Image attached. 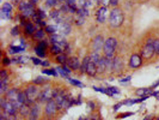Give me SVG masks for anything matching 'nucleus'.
<instances>
[{
	"instance_id": "nucleus-5",
	"label": "nucleus",
	"mask_w": 159,
	"mask_h": 120,
	"mask_svg": "<svg viewBox=\"0 0 159 120\" xmlns=\"http://www.w3.org/2000/svg\"><path fill=\"white\" fill-rule=\"evenodd\" d=\"M153 42H154V40L148 39V40L146 41V45L141 49V56H143V59H145V60H150L152 56L156 54L154 47H153Z\"/></svg>"
},
{
	"instance_id": "nucleus-21",
	"label": "nucleus",
	"mask_w": 159,
	"mask_h": 120,
	"mask_svg": "<svg viewBox=\"0 0 159 120\" xmlns=\"http://www.w3.org/2000/svg\"><path fill=\"white\" fill-rule=\"evenodd\" d=\"M10 90V84L7 80H0V94L5 96V94Z\"/></svg>"
},
{
	"instance_id": "nucleus-54",
	"label": "nucleus",
	"mask_w": 159,
	"mask_h": 120,
	"mask_svg": "<svg viewBox=\"0 0 159 120\" xmlns=\"http://www.w3.org/2000/svg\"><path fill=\"white\" fill-rule=\"evenodd\" d=\"M151 118H152L151 115H148V117H146V118H145L143 120H151Z\"/></svg>"
},
{
	"instance_id": "nucleus-34",
	"label": "nucleus",
	"mask_w": 159,
	"mask_h": 120,
	"mask_svg": "<svg viewBox=\"0 0 159 120\" xmlns=\"http://www.w3.org/2000/svg\"><path fill=\"white\" fill-rule=\"evenodd\" d=\"M42 72L44 74H48V76H57L59 74L56 69H44V70H42Z\"/></svg>"
},
{
	"instance_id": "nucleus-28",
	"label": "nucleus",
	"mask_w": 159,
	"mask_h": 120,
	"mask_svg": "<svg viewBox=\"0 0 159 120\" xmlns=\"http://www.w3.org/2000/svg\"><path fill=\"white\" fill-rule=\"evenodd\" d=\"M24 50V47L22 46H11L8 48V53L10 54H19Z\"/></svg>"
},
{
	"instance_id": "nucleus-43",
	"label": "nucleus",
	"mask_w": 159,
	"mask_h": 120,
	"mask_svg": "<svg viewBox=\"0 0 159 120\" xmlns=\"http://www.w3.org/2000/svg\"><path fill=\"white\" fill-rule=\"evenodd\" d=\"M153 47H154L156 54H158L159 55V40H154V42H153Z\"/></svg>"
},
{
	"instance_id": "nucleus-48",
	"label": "nucleus",
	"mask_w": 159,
	"mask_h": 120,
	"mask_svg": "<svg viewBox=\"0 0 159 120\" xmlns=\"http://www.w3.org/2000/svg\"><path fill=\"white\" fill-rule=\"evenodd\" d=\"M5 65H10L12 61H11V59H8V58H4V61H2Z\"/></svg>"
},
{
	"instance_id": "nucleus-51",
	"label": "nucleus",
	"mask_w": 159,
	"mask_h": 120,
	"mask_svg": "<svg viewBox=\"0 0 159 120\" xmlns=\"http://www.w3.org/2000/svg\"><path fill=\"white\" fill-rule=\"evenodd\" d=\"M133 113H126V114H121L119 115V118H123V117H129V115H132Z\"/></svg>"
},
{
	"instance_id": "nucleus-29",
	"label": "nucleus",
	"mask_w": 159,
	"mask_h": 120,
	"mask_svg": "<svg viewBox=\"0 0 159 120\" xmlns=\"http://www.w3.org/2000/svg\"><path fill=\"white\" fill-rule=\"evenodd\" d=\"M89 64H90V56L86 55L84 59H83V63H81V67H80V70L83 73H86V69H88Z\"/></svg>"
},
{
	"instance_id": "nucleus-38",
	"label": "nucleus",
	"mask_w": 159,
	"mask_h": 120,
	"mask_svg": "<svg viewBox=\"0 0 159 120\" xmlns=\"http://www.w3.org/2000/svg\"><path fill=\"white\" fill-rule=\"evenodd\" d=\"M148 93H150V89H148V88H143V89L136 90V95H140V96L148 95Z\"/></svg>"
},
{
	"instance_id": "nucleus-20",
	"label": "nucleus",
	"mask_w": 159,
	"mask_h": 120,
	"mask_svg": "<svg viewBox=\"0 0 159 120\" xmlns=\"http://www.w3.org/2000/svg\"><path fill=\"white\" fill-rule=\"evenodd\" d=\"M111 70L112 71H120V70H122V60L120 58H114L112 59Z\"/></svg>"
},
{
	"instance_id": "nucleus-8",
	"label": "nucleus",
	"mask_w": 159,
	"mask_h": 120,
	"mask_svg": "<svg viewBox=\"0 0 159 120\" xmlns=\"http://www.w3.org/2000/svg\"><path fill=\"white\" fill-rule=\"evenodd\" d=\"M104 37L102 35H97L96 37H93V40L91 42V47H92V52H98L99 53V50H103V47H104Z\"/></svg>"
},
{
	"instance_id": "nucleus-10",
	"label": "nucleus",
	"mask_w": 159,
	"mask_h": 120,
	"mask_svg": "<svg viewBox=\"0 0 159 120\" xmlns=\"http://www.w3.org/2000/svg\"><path fill=\"white\" fill-rule=\"evenodd\" d=\"M107 18H108V7L107 6H101L97 10V12H96V21H97V23H105Z\"/></svg>"
},
{
	"instance_id": "nucleus-24",
	"label": "nucleus",
	"mask_w": 159,
	"mask_h": 120,
	"mask_svg": "<svg viewBox=\"0 0 159 120\" xmlns=\"http://www.w3.org/2000/svg\"><path fill=\"white\" fill-rule=\"evenodd\" d=\"M44 35H46V30H43V29H41V28H39L37 30H36V32L32 35V37H34V40H39V41H42L43 40V37H44Z\"/></svg>"
},
{
	"instance_id": "nucleus-15",
	"label": "nucleus",
	"mask_w": 159,
	"mask_h": 120,
	"mask_svg": "<svg viewBox=\"0 0 159 120\" xmlns=\"http://www.w3.org/2000/svg\"><path fill=\"white\" fill-rule=\"evenodd\" d=\"M64 4L67 6L68 8V12L72 13V15H74V13H77V11H78V2H77V0H65Z\"/></svg>"
},
{
	"instance_id": "nucleus-14",
	"label": "nucleus",
	"mask_w": 159,
	"mask_h": 120,
	"mask_svg": "<svg viewBox=\"0 0 159 120\" xmlns=\"http://www.w3.org/2000/svg\"><path fill=\"white\" fill-rule=\"evenodd\" d=\"M143 64V56L139 55V54H133L129 59V66L132 69H138Z\"/></svg>"
},
{
	"instance_id": "nucleus-2",
	"label": "nucleus",
	"mask_w": 159,
	"mask_h": 120,
	"mask_svg": "<svg viewBox=\"0 0 159 120\" xmlns=\"http://www.w3.org/2000/svg\"><path fill=\"white\" fill-rule=\"evenodd\" d=\"M116 47H117V40L115 37H108L105 40V42H104V47H103L104 56H107L109 59H114L115 58Z\"/></svg>"
},
{
	"instance_id": "nucleus-53",
	"label": "nucleus",
	"mask_w": 159,
	"mask_h": 120,
	"mask_svg": "<svg viewBox=\"0 0 159 120\" xmlns=\"http://www.w3.org/2000/svg\"><path fill=\"white\" fill-rule=\"evenodd\" d=\"M30 1H31V2L34 4V5H36V4H37V2L40 1V0H30Z\"/></svg>"
},
{
	"instance_id": "nucleus-41",
	"label": "nucleus",
	"mask_w": 159,
	"mask_h": 120,
	"mask_svg": "<svg viewBox=\"0 0 159 120\" xmlns=\"http://www.w3.org/2000/svg\"><path fill=\"white\" fill-rule=\"evenodd\" d=\"M84 21H85V18H83V17H80V16H77V18L74 19V22H75L77 25H83V24H84Z\"/></svg>"
},
{
	"instance_id": "nucleus-50",
	"label": "nucleus",
	"mask_w": 159,
	"mask_h": 120,
	"mask_svg": "<svg viewBox=\"0 0 159 120\" xmlns=\"http://www.w3.org/2000/svg\"><path fill=\"white\" fill-rule=\"evenodd\" d=\"M122 102H120V103H117V104H115V106H114V111H117V109H119L120 107H121V106H122Z\"/></svg>"
},
{
	"instance_id": "nucleus-3",
	"label": "nucleus",
	"mask_w": 159,
	"mask_h": 120,
	"mask_svg": "<svg viewBox=\"0 0 159 120\" xmlns=\"http://www.w3.org/2000/svg\"><path fill=\"white\" fill-rule=\"evenodd\" d=\"M18 8L20 11V13L23 15L24 17L29 18V17H32L35 13H36V10H35V5L32 4L31 1H26V0H20L18 2Z\"/></svg>"
},
{
	"instance_id": "nucleus-42",
	"label": "nucleus",
	"mask_w": 159,
	"mask_h": 120,
	"mask_svg": "<svg viewBox=\"0 0 159 120\" xmlns=\"http://www.w3.org/2000/svg\"><path fill=\"white\" fill-rule=\"evenodd\" d=\"M36 15H37V17H39V18H41V19H44V18L47 17V15L44 13V11H42V10L36 11Z\"/></svg>"
},
{
	"instance_id": "nucleus-9",
	"label": "nucleus",
	"mask_w": 159,
	"mask_h": 120,
	"mask_svg": "<svg viewBox=\"0 0 159 120\" xmlns=\"http://www.w3.org/2000/svg\"><path fill=\"white\" fill-rule=\"evenodd\" d=\"M12 4L11 2H4L2 6L0 8V17L2 19H11V15H12Z\"/></svg>"
},
{
	"instance_id": "nucleus-56",
	"label": "nucleus",
	"mask_w": 159,
	"mask_h": 120,
	"mask_svg": "<svg viewBox=\"0 0 159 120\" xmlns=\"http://www.w3.org/2000/svg\"><path fill=\"white\" fill-rule=\"evenodd\" d=\"M12 1H20V0H12Z\"/></svg>"
},
{
	"instance_id": "nucleus-26",
	"label": "nucleus",
	"mask_w": 159,
	"mask_h": 120,
	"mask_svg": "<svg viewBox=\"0 0 159 120\" xmlns=\"http://www.w3.org/2000/svg\"><path fill=\"white\" fill-rule=\"evenodd\" d=\"M49 40L52 41L53 45H59L61 41H64V37L61 35H59V34H53V35L49 36Z\"/></svg>"
},
{
	"instance_id": "nucleus-17",
	"label": "nucleus",
	"mask_w": 159,
	"mask_h": 120,
	"mask_svg": "<svg viewBox=\"0 0 159 120\" xmlns=\"http://www.w3.org/2000/svg\"><path fill=\"white\" fill-rule=\"evenodd\" d=\"M59 31L61 32V35H70L72 31V26L68 22H62L59 24Z\"/></svg>"
},
{
	"instance_id": "nucleus-18",
	"label": "nucleus",
	"mask_w": 159,
	"mask_h": 120,
	"mask_svg": "<svg viewBox=\"0 0 159 120\" xmlns=\"http://www.w3.org/2000/svg\"><path fill=\"white\" fill-rule=\"evenodd\" d=\"M56 71L60 76H62L65 78H68L70 74H71V69L67 66V65H61L59 67H56Z\"/></svg>"
},
{
	"instance_id": "nucleus-6",
	"label": "nucleus",
	"mask_w": 159,
	"mask_h": 120,
	"mask_svg": "<svg viewBox=\"0 0 159 120\" xmlns=\"http://www.w3.org/2000/svg\"><path fill=\"white\" fill-rule=\"evenodd\" d=\"M53 96H54V89H52L48 85V87H44L43 89H41L37 101L40 103H47L48 101L53 100Z\"/></svg>"
},
{
	"instance_id": "nucleus-23",
	"label": "nucleus",
	"mask_w": 159,
	"mask_h": 120,
	"mask_svg": "<svg viewBox=\"0 0 159 120\" xmlns=\"http://www.w3.org/2000/svg\"><path fill=\"white\" fill-rule=\"evenodd\" d=\"M30 111H31V106H30V104H28V103H24L23 106L20 107L19 113H20V115H23V117H29Z\"/></svg>"
},
{
	"instance_id": "nucleus-33",
	"label": "nucleus",
	"mask_w": 159,
	"mask_h": 120,
	"mask_svg": "<svg viewBox=\"0 0 159 120\" xmlns=\"http://www.w3.org/2000/svg\"><path fill=\"white\" fill-rule=\"evenodd\" d=\"M26 100H28V97H26V93H25V90L19 91V96H18V101H19V103L23 106L24 103H26Z\"/></svg>"
},
{
	"instance_id": "nucleus-31",
	"label": "nucleus",
	"mask_w": 159,
	"mask_h": 120,
	"mask_svg": "<svg viewBox=\"0 0 159 120\" xmlns=\"http://www.w3.org/2000/svg\"><path fill=\"white\" fill-rule=\"evenodd\" d=\"M64 50L61 49V47L59 46V45H52V47H50V53L52 54H54V55H59V54H61Z\"/></svg>"
},
{
	"instance_id": "nucleus-30",
	"label": "nucleus",
	"mask_w": 159,
	"mask_h": 120,
	"mask_svg": "<svg viewBox=\"0 0 159 120\" xmlns=\"http://www.w3.org/2000/svg\"><path fill=\"white\" fill-rule=\"evenodd\" d=\"M46 32L47 34H49V35H53V34H57V31H59V26H56V25H48L46 26Z\"/></svg>"
},
{
	"instance_id": "nucleus-32",
	"label": "nucleus",
	"mask_w": 159,
	"mask_h": 120,
	"mask_svg": "<svg viewBox=\"0 0 159 120\" xmlns=\"http://www.w3.org/2000/svg\"><path fill=\"white\" fill-rule=\"evenodd\" d=\"M77 16H80V17H83V18H86V17L89 16V8L85 7V6L79 7L78 8V11H77Z\"/></svg>"
},
{
	"instance_id": "nucleus-37",
	"label": "nucleus",
	"mask_w": 159,
	"mask_h": 120,
	"mask_svg": "<svg viewBox=\"0 0 159 120\" xmlns=\"http://www.w3.org/2000/svg\"><path fill=\"white\" fill-rule=\"evenodd\" d=\"M57 4H59V0H46V6L47 7H55Z\"/></svg>"
},
{
	"instance_id": "nucleus-4",
	"label": "nucleus",
	"mask_w": 159,
	"mask_h": 120,
	"mask_svg": "<svg viewBox=\"0 0 159 120\" xmlns=\"http://www.w3.org/2000/svg\"><path fill=\"white\" fill-rule=\"evenodd\" d=\"M40 89L36 84H31V85H28L26 89H25V93H26V103L28 104H34L35 102H37V98H39V95H40Z\"/></svg>"
},
{
	"instance_id": "nucleus-57",
	"label": "nucleus",
	"mask_w": 159,
	"mask_h": 120,
	"mask_svg": "<svg viewBox=\"0 0 159 120\" xmlns=\"http://www.w3.org/2000/svg\"><path fill=\"white\" fill-rule=\"evenodd\" d=\"M60 1H65V0H59V2H60Z\"/></svg>"
},
{
	"instance_id": "nucleus-25",
	"label": "nucleus",
	"mask_w": 159,
	"mask_h": 120,
	"mask_svg": "<svg viewBox=\"0 0 159 120\" xmlns=\"http://www.w3.org/2000/svg\"><path fill=\"white\" fill-rule=\"evenodd\" d=\"M68 56L66 53H61V54H59V55H56V61L59 63L60 65H67V61H68Z\"/></svg>"
},
{
	"instance_id": "nucleus-55",
	"label": "nucleus",
	"mask_w": 159,
	"mask_h": 120,
	"mask_svg": "<svg viewBox=\"0 0 159 120\" xmlns=\"http://www.w3.org/2000/svg\"><path fill=\"white\" fill-rule=\"evenodd\" d=\"M89 120H99V119H97V118H92V119H89Z\"/></svg>"
},
{
	"instance_id": "nucleus-35",
	"label": "nucleus",
	"mask_w": 159,
	"mask_h": 120,
	"mask_svg": "<svg viewBox=\"0 0 159 120\" xmlns=\"http://www.w3.org/2000/svg\"><path fill=\"white\" fill-rule=\"evenodd\" d=\"M67 79H68V82L71 83L72 85H74V87H78V88H83V87H84V84H83L81 82H79V80L73 79V78H71V77H68Z\"/></svg>"
},
{
	"instance_id": "nucleus-40",
	"label": "nucleus",
	"mask_w": 159,
	"mask_h": 120,
	"mask_svg": "<svg viewBox=\"0 0 159 120\" xmlns=\"http://www.w3.org/2000/svg\"><path fill=\"white\" fill-rule=\"evenodd\" d=\"M8 79V74L6 70H1V73H0V80H7Z\"/></svg>"
},
{
	"instance_id": "nucleus-36",
	"label": "nucleus",
	"mask_w": 159,
	"mask_h": 120,
	"mask_svg": "<svg viewBox=\"0 0 159 120\" xmlns=\"http://www.w3.org/2000/svg\"><path fill=\"white\" fill-rule=\"evenodd\" d=\"M46 83H47V79H44L43 77H36L34 79V84H36V85H42V84H46Z\"/></svg>"
},
{
	"instance_id": "nucleus-58",
	"label": "nucleus",
	"mask_w": 159,
	"mask_h": 120,
	"mask_svg": "<svg viewBox=\"0 0 159 120\" xmlns=\"http://www.w3.org/2000/svg\"><path fill=\"white\" fill-rule=\"evenodd\" d=\"M156 120H159V118H158V119H156Z\"/></svg>"
},
{
	"instance_id": "nucleus-1",
	"label": "nucleus",
	"mask_w": 159,
	"mask_h": 120,
	"mask_svg": "<svg viewBox=\"0 0 159 120\" xmlns=\"http://www.w3.org/2000/svg\"><path fill=\"white\" fill-rule=\"evenodd\" d=\"M123 12L122 10L115 7L109 12V25L110 28H119L123 24Z\"/></svg>"
},
{
	"instance_id": "nucleus-19",
	"label": "nucleus",
	"mask_w": 159,
	"mask_h": 120,
	"mask_svg": "<svg viewBox=\"0 0 159 120\" xmlns=\"http://www.w3.org/2000/svg\"><path fill=\"white\" fill-rule=\"evenodd\" d=\"M24 30H25V34H26V35H34V34L36 32V30H37V26L34 23L28 21L26 23L24 24Z\"/></svg>"
},
{
	"instance_id": "nucleus-22",
	"label": "nucleus",
	"mask_w": 159,
	"mask_h": 120,
	"mask_svg": "<svg viewBox=\"0 0 159 120\" xmlns=\"http://www.w3.org/2000/svg\"><path fill=\"white\" fill-rule=\"evenodd\" d=\"M86 73H88L89 76H91V77H95L96 74H97V65L90 61L88 69H86Z\"/></svg>"
},
{
	"instance_id": "nucleus-11",
	"label": "nucleus",
	"mask_w": 159,
	"mask_h": 120,
	"mask_svg": "<svg viewBox=\"0 0 159 120\" xmlns=\"http://www.w3.org/2000/svg\"><path fill=\"white\" fill-rule=\"evenodd\" d=\"M48 48V42L47 41H40L39 45L35 47V53L39 58H44L46 56V50Z\"/></svg>"
},
{
	"instance_id": "nucleus-16",
	"label": "nucleus",
	"mask_w": 159,
	"mask_h": 120,
	"mask_svg": "<svg viewBox=\"0 0 159 120\" xmlns=\"http://www.w3.org/2000/svg\"><path fill=\"white\" fill-rule=\"evenodd\" d=\"M67 66L71 70H79L80 67H81V64H80V60L77 56H72V58L68 59V61H67Z\"/></svg>"
},
{
	"instance_id": "nucleus-27",
	"label": "nucleus",
	"mask_w": 159,
	"mask_h": 120,
	"mask_svg": "<svg viewBox=\"0 0 159 120\" xmlns=\"http://www.w3.org/2000/svg\"><path fill=\"white\" fill-rule=\"evenodd\" d=\"M90 61H91V63H93V64H98V61H99V60H101V58H102V56L99 55V53H98V52H91V54H90Z\"/></svg>"
},
{
	"instance_id": "nucleus-44",
	"label": "nucleus",
	"mask_w": 159,
	"mask_h": 120,
	"mask_svg": "<svg viewBox=\"0 0 159 120\" xmlns=\"http://www.w3.org/2000/svg\"><path fill=\"white\" fill-rule=\"evenodd\" d=\"M130 76H127V77H125V78H122V79H120V83L121 84H127V83H129L130 82Z\"/></svg>"
},
{
	"instance_id": "nucleus-46",
	"label": "nucleus",
	"mask_w": 159,
	"mask_h": 120,
	"mask_svg": "<svg viewBox=\"0 0 159 120\" xmlns=\"http://www.w3.org/2000/svg\"><path fill=\"white\" fill-rule=\"evenodd\" d=\"M110 5H111L112 7L115 8L117 5H119V0H110Z\"/></svg>"
},
{
	"instance_id": "nucleus-49",
	"label": "nucleus",
	"mask_w": 159,
	"mask_h": 120,
	"mask_svg": "<svg viewBox=\"0 0 159 120\" xmlns=\"http://www.w3.org/2000/svg\"><path fill=\"white\" fill-rule=\"evenodd\" d=\"M151 95H152V96H154L156 98H158V100H159V90H158V91H153V93H152Z\"/></svg>"
},
{
	"instance_id": "nucleus-52",
	"label": "nucleus",
	"mask_w": 159,
	"mask_h": 120,
	"mask_svg": "<svg viewBox=\"0 0 159 120\" xmlns=\"http://www.w3.org/2000/svg\"><path fill=\"white\" fill-rule=\"evenodd\" d=\"M89 106L91 107V109H95V104L92 103V102H89Z\"/></svg>"
},
{
	"instance_id": "nucleus-13",
	"label": "nucleus",
	"mask_w": 159,
	"mask_h": 120,
	"mask_svg": "<svg viewBox=\"0 0 159 120\" xmlns=\"http://www.w3.org/2000/svg\"><path fill=\"white\" fill-rule=\"evenodd\" d=\"M1 109H2V113L7 114V115H13V117H17V113L19 112V111H18V109H17L16 107L11 103L10 101H7V102L5 103V106H4Z\"/></svg>"
},
{
	"instance_id": "nucleus-47",
	"label": "nucleus",
	"mask_w": 159,
	"mask_h": 120,
	"mask_svg": "<svg viewBox=\"0 0 159 120\" xmlns=\"http://www.w3.org/2000/svg\"><path fill=\"white\" fill-rule=\"evenodd\" d=\"M101 4H102V6H108V5H110V0H101Z\"/></svg>"
},
{
	"instance_id": "nucleus-7",
	"label": "nucleus",
	"mask_w": 159,
	"mask_h": 120,
	"mask_svg": "<svg viewBox=\"0 0 159 120\" xmlns=\"http://www.w3.org/2000/svg\"><path fill=\"white\" fill-rule=\"evenodd\" d=\"M59 111V106L56 104V102L54 100L48 101L46 106H44V115L48 118H52L56 114V112Z\"/></svg>"
},
{
	"instance_id": "nucleus-39",
	"label": "nucleus",
	"mask_w": 159,
	"mask_h": 120,
	"mask_svg": "<svg viewBox=\"0 0 159 120\" xmlns=\"http://www.w3.org/2000/svg\"><path fill=\"white\" fill-rule=\"evenodd\" d=\"M30 60H31L35 65H41V66H42V64H43V60H41V58H39V56H34Z\"/></svg>"
},
{
	"instance_id": "nucleus-45",
	"label": "nucleus",
	"mask_w": 159,
	"mask_h": 120,
	"mask_svg": "<svg viewBox=\"0 0 159 120\" xmlns=\"http://www.w3.org/2000/svg\"><path fill=\"white\" fill-rule=\"evenodd\" d=\"M11 35H13V36H17V35H19V31H18V26H15V28H12V30H11Z\"/></svg>"
},
{
	"instance_id": "nucleus-12",
	"label": "nucleus",
	"mask_w": 159,
	"mask_h": 120,
	"mask_svg": "<svg viewBox=\"0 0 159 120\" xmlns=\"http://www.w3.org/2000/svg\"><path fill=\"white\" fill-rule=\"evenodd\" d=\"M41 113V106L40 102H35L34 104H31V111L29 114V120H39Z\"/></svg>"
}]
</instances>
